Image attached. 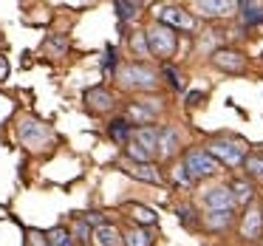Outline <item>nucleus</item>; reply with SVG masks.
<instances>
[{
    "label": "nucleus",
    "instance_id": "obj_35",
    "mask_svg": "<svg viewBox=\"0 0 263 246\" xmlns=\"http://www.w3.org/2000/svg\"><path fill=\"white\" fill-rule=\"evenodd\" d=\"M6 74H9V63L6 57H0V80H6Z\"/></svg>",
    "mask_w": 263,
    "mask_h": 246
},
{
    "label": "nucleus",
    "instance_id": "obj_18",
    "mask_svg": "<svg viewBox=\"0 0 263 246\" xmlns=\"http://www.w3.org/2000/svg\"><path fill=\"white\" fill-rule=\"evenodd\" d=\"M240 17H243L246 26L252 23H263V3H240Z\"/></svg>",
    "mask_w": 263,
    "mask_h": 246
},
{
    "label": "nucleus",
    "instance_id": "obj_2",
    "mask_svg": "<svg viewBox=\"0 0 263 246\" xmlns=\"http://www.w3.org/2000/svg\"><path fill=\"white\" fill-rule=\"evenodd\" d=\"M144 34H147L150 54H156V57H161V60H167V57H173V54H176V34H173L170 26L156 23V26H150Z\"/></svg>",
    "mask_w": 263,
    "mask_h": 246
},
{
    "label": "nucleus",
    "instance_id": "obj_17",
    "mask_svg": "<svg viewBox=\"0 0 263 246\" xmlns=\"http://www.w3.org/2000/svg\"><path fill=\"white\" fill-rule=\"evenodd\" d=\"M110 139L119 144H130V122L127 119H114L110 122Z\"/></svg>",
    "mask_w": 263,
    "mask_h": 246
},
{
    "label": "nucleus",
    "instance_id": "obj_24",
    "mask_svg": "<svg viewBox=\"0 0 263 246\" xmlns=\"http://www.w3.org/2000/svg\"><path fill=\"white\" fill-rule=\"evenodd\" d=\"M206 223H210V229H223L232 223V212H210L206 215Z\"/></svg>",
    "mask_w": 263,
    "mask_h": 246
},
{
    "label": "nucleus",
    "instance_id": "obj_11",
    "mask_svg": "<svg viewBox=\"0 0 263 246\" xmlns=\"http://www.w3.org/2000/svg\"><path fill=\"white\" fill-rule=\"evenodd\" d=\"M91 243L93 246H122V243H125V238H122V232L114 226V223H105V226L93 229Z\"/></svg>",
    "mask_w": 263,
    "mask_h": 246
},
{
    "label": "nucleus",
    "instance_id": "obj_8",
    "mask_svg": "<svg viewBox=\"0 0 263 246\" xmlns=\"http://www.w3.org/2000/svg\"><path fill=\"white\" fill-rule=\"evenodd\" d=\"M159 110H161V105L159 102H136V105H130V108L125 110V119L127 122H136V125H144V127H150V122L159 116Z\"/></svg>",
    "mask_w": 263,
    "mask_h": 246
},
{
    "label": "nucleus",
    "instance_id": "obj_21",
    "mask_svg": "<svg viewBox=\"0 0 263 246\" xmlns=\"http://www.w3.org/2000/svg\"><path fill=\"white\" fill-rule=\"evenodd\" d=\"M48 246H74V235L63 226H54L48 232Z\"/></svg>",
    "mask_w": 263,
    "mask_h": 246
},
{
    "label": "nucleus",
    "instance_id": "obj_3",
    "mask_svg": "<svg viewBox=\"0 0 263 246\" xmlns=\"http://www.w3.org/2000/svg\"><path fill=\"white\" fill-rule=\"evenodd\" d=\"M206 153H210L212 159H218V161H223V164H229V167L240 164V161L246 159V147H243L240 142H232V139H218V142H212Z\"/></svg>",
    "mask_w": 263,
    "mask_h": 246
},
{
    "label": "nucleus",
    "instance_id": "obj_26",
    "mask_svg": "<svg viewBox=\"0 0 263 246\" xmlns=\"http://www.w3.org/2000/svg\"><path fill=\"white\" fill-rule=\"evenodd\" d=\"M235 193V201H240V204H243V201H249L252 198V187L246 181H235L232 187H229Z\"/></svg>",
    "mask_w": 263,
    "mask_h": 246
},
{
    "label": "nucleus",
    "instance_id": "obj_28",
    "mask_svg": "<svg viewBox=\"0 0 263 246\" xmlns=\"http://www.w3.org/2000/svg\"><path fill=\"white\" fill-rule=\"evenodd\" d=\"M246 170H249L252 176H263V159L260 156H249V159H246Z\"/></svg>",
    "mask_w": 263,
    "mask_h": 246
},
{
    "label": "nucleus",
    "instance_id": "obj_4",
    "mask_svg": "<svg viewBox=\"0 0 263 246\" xmlns=\"http://www.w3.org/2000/svg\"><path fill=\"white\" fill-rule=\"evenodd\" d=\"M184 167L190 170V176L193 178H204V176H215L218 170H221V164H218V159H212L206 150H190L187 159H184Z\"/></svg>",
    "mask_w": 263,
    "mask_h": 246
},
{
    "label": "nucleus",
    "instance_id": "obj_29",
    "mask_svg": "<svg viewBox=\"0 0 263 246\" xmlns=\"http://www.w3.org/2000/svg\"><path fill=\"white\" fill-rule=\"evenodd\" d=\"M164 77L170 80V85L176 88V91H181V88H184V80H181V74H178L176 68H170V65H167V68H164Z\"/></svg>",
    "mask_w": 263,
    "mask_h": 246
},
{
    "label": "nucleus",
    "instance_id": "obj_19",
    "mask_svg": "<svg viewBox=\"0 0 263 246\" xmlns=\"http://www.w3.org/2000/svg\"><path fill=\"white\" fill-rule=\"evenodd\" d=\"M127 212H130L133 221L144 223V226L156 223V212H153V210H147V206H142V204H127Z\"/></svg>",
    "mask_w": 263,
    "mask_h": 246
},
{
    "label": "nucleus",
    "instance_id": "obj_25",
    "mask_svg": "<svg viewBox=\"0 0 263 246\" xmlns=\"http://www.w3.org/2000/svg\"><path fill=\"white\" fill-rule=\"evenodd\" d=\"M130 48H133V51L139 54V57H147V54H150V46H147V34H142V31H139V34H133V37H130Z\"/></svg>",
    "mask_w": 263,
    "mask_h": 246
},
{
    "label": "nucleus",
    "instance_id": "obj_5",
    "mask_svg": "<svg viewBox=\"0 0 263 246\" xmlns=\"http://www.w3.org/2000/svg\"><path fill=\"white\" fill-rule=\"evenodd\" d=\"M122 80H125L127 88H139V91L159 88V77L150 68H144V65H127V68H122Z\"/></svg>",
    "mask_w": 263,
    "mask_h": 246
},
{
    "label": "nucleus",
    "instance_id": "obj_22",
    "mask_svg": "<svg viewBox=\"0 0 263 246\" xmlns=\"http://www.w3.org/2000/svg\"><path fill=\"white\" fill-rule=\"evenodd\" d=\"M127 156H130L136 164H150V159H153V153H147V150H144L142 144H136V142L127 144Z\"/></svg>",
    "mask_w": 263,
    "mask_h": 246
},
{
    "label": "nucleus",
    "instance_id": "obj_32",
    "mask_svg": "<svg viewBox=\"0 0 263 246\" xmlns=\"http://www.w3.org/2000/svg\"><path fill=\"white\" fill-rule=\"evenodd\" d=\"M77 238H80V243H88V240L93 238L91 232H88V223L82 221V223H77Z\"/></svg>",
    "mask_w": 263,
    "mask_h": 246
},
{
    "label": "nucleus",
    "instance_id": "obj_1",
    "mask_svg": "<svg viewBox=\"0 0 263 246\" xmlns=\"http://www.w3.org/2000/svg\"><path fill=\"white\" fill-rule=\"evenodd\" d=\"M20 142H23V147L37 153V150H46L54 144V130L37 119H23L20 122Z\"/></svg>",
    "mask_w": 263,
    "mask_h": 246
},
{
    "label": "nucleus",
    "instance_id": "obj_9",
    "mask_svg": "<svg viewBox=\"0 0 263 246\" xmlns=\"http://www.w3.org/2000/svg\"><path fill=\"white\" fill-rule=\"evenodd\" d=\"M212 63L221 71H229V74H240L246 68V57L238 51H229V48H221V51L212 54Z\"/></svg>",
    "mask_w": 263,
    "mask_h": 246
},
{
    "label": "nucleus",
    "instance_id": "obj_16",
    "mask_svg": "<svg viewBox=\"0 0 263 246\" xmlns=\"http://www.w3.org/2000/svg\"><path fill=\"white\" fill-rule=\"evenodd\" d=\"M127 173H130L133 178H139V181H147V184L161 181V173L156 170V164H136V161H133V164L127 167Z\"/></svg>",
    "mask_w": 263,
    "mask_h": 246
},
{
    "label": "nucleus",
    "instance_id": "obj_34",
    "mask_svg": "<svg viewBox=\"0 0 263 246\" xmlns=\"http://www.w3.org/2000/svg\"><path fill=\"white\" fill-rule=\"evenodd\" d=\"M201 99H204V93H201V91H193V93L187 97V105H198Z\"/></svg>",
    "mask_w": 263,
    "mask_h": 246
},
{
    "label": "nucleus",
    "instance_id": "obj_20",
    "mask_svg": "<svg viewBox=\"0 0 263 246\" xmlns=\"http://www.w3.org/2000/svg\"><path fill=\"white\" fill-rule=\"evenodd\" d=\"M114 9H116V14H119V20H133L139 12H142V3H130V0H116Z\"/></svg>",
    "mask_w": 263,
    "mask_h": 246
},
{
    "label": "nucleus",
    "instance_id": "obj_14",
    "mask_svg": "<svg viewBox=\"0 0 263 246\" xmlns=\"http://www.w3.org/2000/svg\"><path fill=\"white\" fill-rule=\"evenodd\" d=\"M159 139H161V130H159V127H139V130L133 133L130 142L142 144L147 153H156V150H159Z\"/></svg>",
    "mask_w": 263,
    "mask_h": 246
},
{
    "label": "nucleus",
    "instance_id": "obj_27",
    "mask_svg": "<svg viewBox=\"0 0 263 246\" xmlns=\"http://www.w3.org/2000/svg\"><path fill=\"white\" fill-rule=\"evenodd\" d=\"M173 181L181 184V187H190V184H193V176H190V170L184 164H178L176 170H173Z\"/></svg>",
    "mask_w": 263,
    "mask_h": 246
},
{
    "label": "nucleus",
    "instance_id": "obj_7",
    "mask_svg": "<svg viewBox=\"0 0 263 246\" xmlns=\"http://www.w3.org/2000/svg\"><path fill=\"white\" fill-rule=\"evenodd\" d=\"M204 204L210 212H232V206L238 201H235V193L229 187H215L204 195Z\"/></svg>",
    "mask_w": 263,
    "mask_h": 246
},
{
    "label": "nucleus",
    "instance_id": "obj_31",
    "mask_svg": "<svg viewBox=\"0 0 263 246\" xmlns=\"http://www.w3.org/2000/svg\"><path fill=\"white\" fill-rule=\"evenodd\" d=\"M178 221H181V223H190V226H193V223H195L193 210H190V206H178Z\"/></svg>",
    "mask_w": 263,
    "mask_h": 246
},
{
    "label": "nucleus",
    "instance_id": "obj_10",
    "mask_svg": "<svg viewBox=\"0 0 263 246\" xmlns=\"http://www.w3.org/2000/svg\"><path fill=\"white\" fill-rule=\"evenodd\" d=\"M260 229H263V212L257 206H249L243 215V223H240V235L246 240H257L260 238Z\"/></svg>",
    "mask_w": 263,
    "mask_h": 246
},
{
    "label": "nucleus",
    "instance_id": "obj_33",
    "mask_svg": "<svg viewBox=\"0 0 263 246\" xmlns=\"http://www.w3.org/2000/svg\"><path fill=\"white\" fill-rule=\"evenodd\" d=\"M85 223H88V226H105V218L102 215H99V212H88V215H85Z\"/></svg>",
    "mask_w": 263,
    "mask_h": 246
},
{
    "label": "nucleus",
    "instance_id": "obj_15",
    "mask_svg": "<svg viewBox=\"0 0 263 246\" xmlns=\"http://www.w3.org/2000/svg\"><path fill=\"white\" fill-rule=\"evenodd\" d=\"M181 147V136H178L176 127H161V139H159V153L164 159L176 156V150Z\"/></svg>",
    "mask_w": 263,
    "mask_h": 246
},
{
    "label": "nucleus",
    "instance_id": "obj_12",
    "mask_svg": "<svg viewBox=\"0 0 263 246\" xmlns=\"http://www.w3.org/2000/svg\"><path fill=\"white\" fill-rule=\"evenodd\" d=\"M240 3H229V0H201V3H195V9H198L204 17H221V14H229L235 12Z\"/></svg>",
    "mask_w": 263,
    "mask_h": 246
},
{
    "label": "nucleus",
    "instance_id": "obj_30",
    "mask_svg": "<svg viewBox=\"0 0 263 246\" xmlns=\"http://www.w3.org/2000/svg\"><path fill=\"white\" fill-rule=\"evenodd\" d=\"M116 68V51L114 48H108L105 51V77H110V71Z\"/></svg>",
    "mask_w": 263,
    "mask_h": 246
},
{
    "label": "nucleus",
    "instance_id": "obj_23",
    "mask_svg": "<svg viewBox=\"0 0 263 246\" xmlns=\"http://www.w3.org/2000/svg\"><path fill=\"white\" fill-rule=\"evenodd\" d=\"M153 240H150L147 232H142V229H130V232L125 235V246H150Z\"/></svg>",
    "mask_w": 263,
    "mask_h": 246
},
{
    "label": "nucleus",
    "instance_id": "obj_13",
    "mask_svg": "<svg viewBox=\"0 0 263 246\" xmlns=\"http://www.w3.org/2000/svg\"><path fill=\"white\" fill-rule=\"evenodd\" d=\"M85 102L93 113H105V110L114 108V97H110L108 91H102V88H91V91L85 93Z\"/></svg>",
    "mask_w": 263,
    "mask_h": 246
},
{
    "label": "nucleus",
    "instance_id": "obj_6",
    "mask_svg": "<svg viewBox=\"0 0 263 246\" xmlns=\"http://www.w3.org/2000/svg\"><path fill=\"white\" fill-rule=\"evenodd\" d=\"M156 14H159V23L170 26V29H187L190 31L195 26L193 14L184 12V9H178V6H161Z\"/></svg>",
    "mask_w": 263,
    "mask_h": 246
}]
</instances>
